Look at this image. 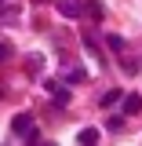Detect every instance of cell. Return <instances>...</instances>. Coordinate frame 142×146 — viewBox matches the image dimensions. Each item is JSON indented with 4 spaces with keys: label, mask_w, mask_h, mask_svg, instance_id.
<instances>
[{
    "label": "cell",
    "mask_w": 142,
    "mask_h": 146,
    "mask_svg": "<svg viewBox=\"0 0 142 146\" xmlns=\"http://www.w3.org/2000/svg\"><path fill=\"white\" fill-rule=\"evenodd\" d=\"M120 102H124V113L131 117V113L142 110V95H120Z\"/></svg>",
    "instance_id": "1"
},
{
    "label": "cell",
    "mask_w": 142,
    "mask_h": 146,
    "mask_svg": "<svg viewBox=\"0 0 142 146\" xmlns=\"http://www.w3.org/2000/svg\"><path fill=\"white\" fill-rule=\"evenodd\" d=\"M0 4H4V0H0Z\"/></svg>",
    "instance_id": "7"
},
{
    "label": "cell",
    "mask_w": 142,
    "mask_h": 146,
    "mask_svg": "<svg viewBox=\"0 0 142 146\" xmlns=\"http://www.w3.org/2000/svg\"><path fill=\"white\" fill-rule=\"evenodd\" d=\"M11 128H15V131H29V128H33V117H29V113H18L15 121H11Z\"/></svg>",
    "instance_id": "2"
},
{
    "label": "cell",
    "mask_w": 142,
    "mask_h": 146,
    "mask_svg": "<svg viewBox=\"0 0 142 146\" xmlns=\"http://www.w3.org/2000/svg\"><path fill=\"white\" fill-rule=\"evenodd\" d=\"M77 139H80V146H95V143H98V131H95V128H84Z\"/></svg>",
    "instance_id": "3"
},
{
    "label": "cell",
    "mask_w": 142,
    "mask_h": 146,
    "mask_svg": "<svg viewBox=\"0 0 142 146\" xmlns=\"http://www.w3.org/2000/svg\"><path fill=\"white\" fill-rule=\"evenodd\" d=\"M117 99H120V91H106V95H102V106H113Z\"/></svg>",
    "instance_id": "4"
},
{
    "label": "cell",
    "mask_w": 142,
    "mask_h": 146,
    "mask_svg": "<svg viewBox=\"0 0 142 146\" xmlns=\"http://www.w3.org/2000/svg\"><path fill=\"white\" fill-rule=\"evenodd\" d=\"M44 146H55V143H44Z\"/></svg>",
    "instance_id": "6"
},
{
    "label": "cell",
    "mask_w": 142,
    "mask_h": 146,
    "mask_svg": "<svg viewBox=\"0 0 142 146\" xmlns=\"http://www.w3.org/2000/svg\"><path fill=\"white\" fill-rule=\"evenodd\" d=\"M7 55H11V51H7V44H0V62H4Z\"/></svg>",
    "instance_id": "5"
}]
</instances>
